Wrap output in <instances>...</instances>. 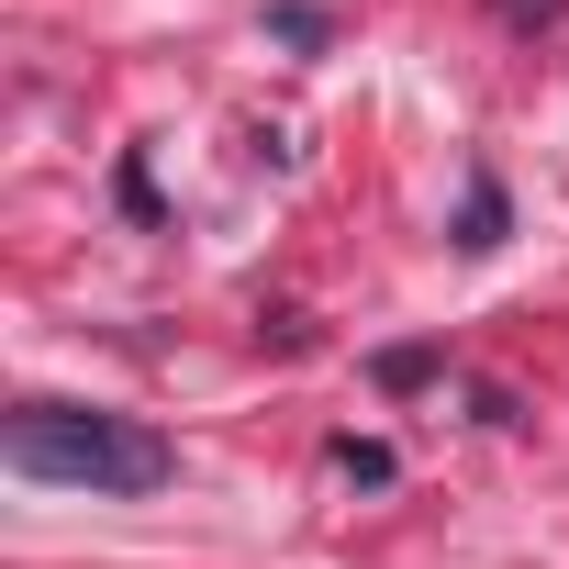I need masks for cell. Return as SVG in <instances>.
<instances>
[{"instance_id": "obj_1", "label": "cell", "mask_w": 569, "mask_h": 569, "mask_svg": "<svg viewBox=\"0 0 569 569\" xmlns=\"http://www.w3.org/2000/svg\"><path fill=\"white\" fill-rule=\"evenodd\" d=\"M0 458L34 491H90V502H146L179 480V447L134 413H90V402H12L0 413Z\"/></svg>"}, {"instance_id": "obj_4", "label": "cell", "mask_w": 569, "mask_h": 569, "mask_svg": "<svg viewBox=\"0 0 569 569\" xmlns=\"http://www.w3.org/2000/svg\"><path fill=\"white\" fill-rule=\"evenodd\" d=\"M425 369H436V347H391V358H380V380H391V391H413Z\"/></svg>"}, {"instance_id": "obj_2", "label": "cell", "mask_w": 569, "mask_h": 569, "mask_svg": "<svg viewBox=\"0 0 569 569\" xmlns=\"http://www.w3.org/2000/svg\"><path fill=\"white\" fill-rule=\"evenodd\" d=\"M458 246H469V257H491V246H502V179H491V168H469V201H458Z\"/></svg>"}, {"instance_id": "obj_3", "label": "cell", "mask_w": 569, "mask_h": 569, "mask_svg": "<svg viewBox=\"0 0 569 569\" xmlns=\"http://www.w3.org/2000/svg\"><path fill=\"white\" fill-rule=\"evenodd\" d=\"M336 469H347V480H391V447H358V436H336Z\"/></svg>"}]
</instances>
